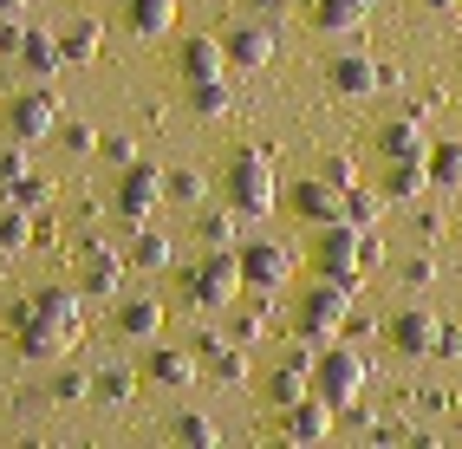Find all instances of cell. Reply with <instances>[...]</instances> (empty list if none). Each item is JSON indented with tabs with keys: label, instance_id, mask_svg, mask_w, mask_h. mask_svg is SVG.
<instances>
[{
	"label": "cell",
	"instance_id": "obj_26",
	"mask_svg": "<svg viewBox=\"0 0 462 449\" xmlns=\"http://www.w3.org/2000/svg\"><path fill=\"white\" fill-rule=\"evenodd\" d=\"M59 46H66L72 66H91V59H98V20H72L66 33H59Z\"/></svg>",
	"mask_w": 462,
	"mask_h": 449
},
{
	"label": "cell",
	"instance_id": "obj_12",
	"mask_svg": "<svg viewBox=\"0 0 462 449\" xmlns=\"http://www.w3.org/2000/svg\"><path fill=\"white\" fill-rule=\"evenodd\" d=\"M293 208H300V215L313 222V228L346 222V189H338L332 176H319V183H300V189H293Z\"/></svg>",
	"mask_w": 462,
	"mask_h": 449
},
{
	"label": "cell",
	"instance_id": "obj_31",
	"mask_svg": "<svg viewBox=\"0 0 462 449\" xmlns=\"http://www.w3.org/2000/svg\"><path fill=\"white\" fill-rule=\"evenodd\" d=\"M228 98H235V92H228V78H202L196 92H189V105H196L202 117H222V111H228Z\"/></svg>",
	"mask_w": 462,
	"mask_h": 449
},
{
	"label": "cell",
	"instance_id": "obj_35",
	"mask_svg": "<svg viewBox=\"0 0 462 449\" xmlns=\"http://www.w3.org/2000/svg\"><path fill=\"white\" fill-rule=\"evenodd\" d=\"M59 143H66V150H72V157H91V150H98L105 137H98V131H91V124H59Z\"/></svg>",
	"mask_w": 462,
	"mask_h": 449
},
{
	"label": "cell",
	"instance_id": "obj_43",
	"mask_svg": "<svg viewBox=\"0 0 462 449\" xmlns=\"http://www.w3.org/2000/svg\"><path fill=\"white\" fill-rule=\"evenodd\" d=\"M26 14V0H0V20H20Z\"/></svg>",
	"mask_w": 462,
	"mask_h": 449
},
{
	"label": "cell",
	"instance_id": "obj_13",
	"mask_svg": "<svg viewBox=\"0 0 462 449\" xmlns=\"http://www.w3.org/2000/svg\"><path fill=\"white\" fill-rule=\"evenodd\" d=\"M117 333H125L131 345H150V339L163 333V299H150V293L117 299Z\"/></svg>",
	"mask_w": 462,
	"mask_h": 449
},
{
	"label": "cell",
	"instance_id": "obj_2",
	"mask_svg": "<svg viewBox=\"0 0 462 449\" xmlns=\"http://www.w3.org/2000/svg\"><path fill=\"white\" fill-rule=\"evenodd\" d=\"M352 293H358V280H332L326 274L313 293L300 299V339L306 345H332L352 325Z\"/></svg>",
	"mask_w": 462,
	"mask_h": 449
},
{
	"label": "cell",
	"instance_id": "obj_9",
	"mask_svg": "<svg viewBox=\"0 0 462 449\" xmlns=\"http://www.w3.org/2000/svg\"><path fill=\"white\" fill-rule=\"evenodd\" d=\"M241 274H248L254 293H273V287H287L293 254H287L281 242H248V248H241Z\"/></svg>",
	"mask_w": 462,
	"mask_h": 449
},
{
	"label": "cell",
	"instance_id": "obj_18",
	"mask_svg": "<svg viewBox=\"0 0 462 449\" xmlns=\"http://www.w3.org/2000/svg\"><path fill=\"white\" fill-rule=\"evenodd\" d=\"M79 280H85V293H117V280H125V254H111V248H85Z\"/></svg>",
	"mask_w": 462,
	"mask_h": 449
},
{
	"label": "cell",
	"instance_id": "obj_3",
	"mask_svg": "<svg viewBox=\"0 0 462 449\" xmlns=\"http://www.w3.org/2000/svg\"><path fill=\"white\" fill-rule=\"evenodd\" d=\"M248 293V274H241V248H208L189 267V299L196 307H235Z\"/></svg>",
	"mask_w": 462,
	"mask_h": 449
},
{
	"label": "cell",
	"instance_id": "obj_15",
	"mask_svg": "<svg viewBox=\"0 0 462 449\" xmlns=\"http://www.w3.org/2000/svg\"><path fill=\"white\" fill-rule=\"evenodd\" d=\"M125 26H131L137 40L176 33V0H125Z\"/></svg>",
	"mask_w": 462,
	"mask_h": 449
},
{
	"label": "cell",
	"instance_id": "obj_32",
	"mask_svg": "<svg viewBox=\"0 0 462 449\" xmlns=\"http://www.w3.org/2000/svg\"><path fill=\"white\" fill-rule=\"evenodd\" d=\"M208 358H215V378H222V384H248V352H241V345H215Z\"/></svg>",
	"mask_w": 462,
	"mask_h": 449
},
{
	"label": "cell",
	"instance_id": "obj_19",
	"mask_svg": "<svg viewBox=\"0 0 462 449\" xmlns=\"http://www.w3.org/2000/svg\"><path fill=\"white\" fill-rule=\"evenodd\" d=\"M313 20L319 33H358L372 20V0H313Z\"/></svg>",
	"mask_w": 462,
	"mask_h": 449
},
{
	"label": "cell",
	"instance_id": "obj_28",
	"mask_svg": "<svg viewBox=\"0 0 462 449\" xmlns=\"http://www.w3.org/2000/svg\"><path fill=\"white\" fill-rule=\"evenodd\" d=\"M202 170H163V196L170 202H189V208H202Z\"/></svg>",
	"mask_w": 462,
	"mask_h": 449
},
{
	"label": "cell",
	"instance_id": "obj_36",
	"mask_svg": "<svg viewBox=\"0 0 462 449\" xmlns=\"http://www.w3.org/2000/svg\"><path fill=\"white\" fill-rule=\"evenodd\" d=\"M7 196H14L20 208H46V196H52V183H40V176H20V183H7Z\"/></svg>",
	"mask_w": 462,
	"mask_h": 449
},
{
	"label": "cell",
	"instance_id": "obj_39",
	"mask_svg": "<svg viewBox=\"0 0 462 449\" xmlns=\"http://www.w3.org/2000/svg\"><path fill=\"white\" fill-rule=\"evenodd\" d=\"M0 176L20 183V176H26V150H0Z\"/></svg>",
	"mask_w": 462,
	"mask_h": 449
},
{
	"label": "cell",
	"instance_id": "obj_20",
	"mask_svg": "<svg viewBox=\"0 0 462 449\" xmlns=\"http://www.w3.org/2000/svg\"><path fill=\"white\" fill-rule=\"evenodd\" d=\"M423 189H437V183H430V157L391 163V176H384V196H391V202H417Z\"/></svg>",
	"mask_w": 462,
	"mask_h": 449
},
{
	"label": "cell",
	"instance_id": "obj_41",
	"mask_svg": "<svg viewBox=\"0 0 462 449\" xmlns=\"http://www.w3.org/2000/svg\"><path fill=\"white\" fill-rule=\"evenodd\" d=\"M326 176H332L338 189H352V183H358V170H352V157H332V163H326Z\"/></svg>",
	"mask_w": 462,
	"mask_h": 449
},
{
	"label": "cell",
	"instance_id": "obj_40",
	"mask_svg": "<svg viewBox=\"0 0 462 449\" xmlns=\"http://www.w3.org/2000/svg\"><path fill=\"white\" fill-rule=\"evenodd\" d=\"M437 358H462V325H443L437 333Z\"/></svg>",
	"mask_w": 462,
	"mask_h": 449
},
{
	"label": "cell",
	"instance_id": "obj_16",
	"mask_svg": "<svg viewBox=\"0 0 462 449\" xmlns=\"http://www.w3.org/2000/svg\"><path fill=\"white\" fill-rule=\"evenodd\" d=\"M222 46H228V66H241V72H261L273 59V33H267V26H235Z\"/></svg>",
	"mask_w": 462,
	"mask_h": 449
},
{
	"label": "cell",
	"instance_id": "obj_10",
	"mask_svg": "<svg viewBox=\"0 0 462 449\" xmlns=\"http://www.w3.org/2000/svg\"><path fill=\"white\" fill-rule=\"evenodd\" d=\"M326 78H332L338 98H372L378 85H384V66H378V59H365V52H338L332 66H326Z\"/></svg>",
	"mask_w": 462,
	"mask_h": 449
},
{
	"label": "cell",
	"instance_id": "obj_44",
	"mask_svg": "<svg viewBox=\"0 0 462 449\" xmlns=\"http://www.w3.org/2000/svg\"><path fill=\"white\" fill-rule=\"evenodd\" d=\"M430 7H443V14H449V7H462V0H430Z\"/></svg>",
	"mask_w": 462,
	"mask_h": 449
},
{
	"label": "cell",
	"instance_id": "obj_38",
	"mask_svg": "<svg viewBox=\"0 0 462 449\" xmlns=\"http://www.w3.org/2000/svg\"><path fill=\"white\" fill-rule=\"evenodd\" d=\"M404 280H411V287H430V280H437V261H430V254H417V261L404 267Z\"/></svg>",
	"mask_w": 462,
	"mask_h": 449
},
{
	"label": "cell",
	"instance_id": "obj_17",
	"mask_svg": "<svg viewBox=\"0 0 462 449\" xmlns=\"http://www.w3.org/2000/svg\"><path fill=\"white\" fill-rule=\"evenodd\" d=\"M196 352H176V345H157V352H150V378H157V384H170V391H189V384H196Z\"/></svg>",
	"mask_w": 462,
	"mask_h": 449
},
{
	"label": "cell",
	"instance_id": "obj_7",
	"mask_svg": "<svg viewBox=\"0 0 462 449\" xmlns=\"http://www.w3.org/2000/svg\"><path fill=\"white\" fill-rule=\"evenodd\" d=\"M7 124H14V137H20V143L52 137V131H59V98L46 92V85H33V92H20V98L7 105Z\"/></svg>",
	"mask_w": 462,
	"mask_h": 449
},
{
	"label": "cell",
	"instance_id": "obj_45",
	"mask_svg": "<svg viewBox=\"0 0 462 449\" xmlns=\"http://www.w3.org/2000/svg\"><path fill=\"white\" fill-rule=\"evenodd\" d=\"M261 7H281V0H261Z\"/></svg>",
	"mask_w": 462,
	"mask_h": 449
},
{
	"label": "cell",
	"instance_id": "obj_33",
	"mask_svg": "<svg viewBox=\"0 0 462 449\" xmlns=\"http://www.w3.org/2000/svg\"><path fill=\"white\" fill-rule=\"evenodd\" d=\"M261 333H267V293H254V307L235 313V339H241V345H254Z\"/></svg>",
	"mask_w": 462,
	"mask_h": 449
},
{
	"label": "cell",
	"instance_id": "obj_22",
	"mask_svg": "<svg viewBox=\"0 0 462 449\" xmlns=\"http://www.w3.org/2000/svg\"><path fill=\"white\" fill-rule=\"evenodd\" d=\"M20 59H26V72H33V78H52L59 66H66V46H59V33H26Z\"/></svg>",
	"mask_w": 462,
	"mask_h": 449
},
{
	"label": "cell",
	"instance_id": "obj_25",
	"mask_svg": "<svg viewBox=\"0 0 462 449\" xmlns=\"http://www.w3.org/2000/svg\"><path fill=\"white\" fill-rule=\"evenodd\" d=\"M170 436H176V443H196V449H215V443H222L215 417H202V410H182V417H170Z\"/></svg>",
	"mask_w": 462,
	"mask_h": 449
},
{
	"label": "cell",
	"instance_id": "obj_30",
	"mask_svg": "<svg viewBox=\"0 0 462 449\" xmlns=\"http://www.w3.org/2000/svg\"><path fill=\"white\" fill-rule=\"evenodd\" d=\"M91 391H98L105 404H131V391H137V378H131L125 365H111V371H98V378H91Z\"/></svg>",
	"mask_w": 462,
	"mask_h": 449
},
{
	"label": "cell",
	"instance_id": "obj_24",
	"mask_svg": "<svg viewBox=\"0 0 462 449\" xmlns=\"http://www.w3.org/2000/svg\"><path fill=\"white\" fill-rule=\"evenodd\" d=\"M430 183H437V189H462V143L456 137L430 143Z\"/></svg>",
	"mask_w": 462,
	"mask_h": 449
},
{
	"label": "cell",
	"instance_id": "obj_4",
	"mask_svg": "<svg viewBox=\"0 0 462 449\" xmlns=\"http://www.w3.org/2000/svg\"><path fill=\"white\" fill-rule=\"evenodd\" d=\"M313 391H319L332 410L358 404V391H365V358H358L352 345H326V352L313 358Z\"/></svg>",
	"mask_w": 462,
	"mask_h": 449
},
{
	"label": "cell",
	"instance_id": "obj_11",
	"mask_svg": "<svg viewBox=\"0 0 462 449\" xmlns=\"http://www.w3.org/2000/svg\"><path fill=\"white\" fill-rule=\"evenodd\" d=\"M437 333H443V319L430 313V307H411V313H397V319H391V345L404 352V358L437 352Z\"/></svg>",
	"mask_w": 462,
	"mask_h": 449
},
{
	"label": "cell",
	"instance_id": "obj_1",
	"mask_svg": "<svg viewBox=\"0 0 462 449\" xmlns=\"http://www.w3.org/2000/svg\"><path fill=\"white\" fill-rule=\"evenodd\" d=\"M79 339V299L72 293H40L33 307L20 313V352L26 358H52Z\"/></svg>",
	"mask_w": 462,
	"mask_h": 449
},
{
	"label": "cell",
	"instance_id": "obj_21",
	"mask_svg": "<svg viewBox=\"0 0 462 449\" xmlns=\"http://www.w3.org/2000/svg\"><path fill=\"white\" fill-rule=\"evenodd\" d=\"M384 157L391 163H404V157H430V137H423V124H417V117H397V124H384Z\"/></svg>",
	"mask_w": 462,
	"mask_h": 449
},
{
	"label": "cell",
	"instance_id": "obj_34",
	"mask_svg": "<svg viewBox=\"0 0 462 449\" xmlns=\"http://www.w3.org/2000/svg\"><path fill=\"white\" fill-rule=\"evenodd\" d=\"M26 242H33V222H26V208L14 202V208H7V215H0V248H7V254H14V248H26Z\"/></svg>",
	"mask_w": 462,
	"mask_h": 449
},
{
	"label": "cell",
	"instance_id": "obj_37",
	"mask_svg": "<svg viewBox=\"0 0 462 449\" xmlns=\"http://www.w3.org/2000/svg\"><path fill=\"white\" fill-rule=\"evenodd\" d=\"M98 150H105V157H111V163H125V170L137 163V137H105Z\"/></svg>",
	"mask_w": 462,
	"mask_h": 449
},
{
	"label": "cell",
	"instance_id": "obj_23",
	"mask_svg": "<svg viewBox=\"0 0 462 449\" xmlns=\"http://www.w3.org/2000/svg\"><path fill=\"white\" fill-rule=\"evenodd\" d=\"M241 222H248V215H241L235 202L228 208H202V242L208 248H241Z\"/></svg>",
	"mask_w": 462,
	"mask_h": 449
},
{
	"label": "cell",
	"instance_id": "obj_29",
	"mask_svg": "<svg viewBox=\"0 0 462 449\" xmlns=\"http://www.w3.org/2000/svg\"><path fill=\"white\" fill-rule=\"evenodd\" d=\"M378 215H384V196H372V189H346V222H358V228H378Z\"/></svg>",
	"mask_w": 462,
	"mask_h": 449
},
{
	"label": "cell",
	"instance_id": "obj_8",
	"mask_svg": "<svg viewBox=\"0 0 462 449\" xmlns=\"http://www.w3.org/2000/svg\"><path fill=\"white\" fill-rule=\"evenodd\" d=\"M281 436H287V443H326V436H332V404H326L319 391L281 404Z\"/></svg>",
	"mask_w": 462,
	"mask_h": 449
},
{
	"label": "cell",
	"instance_id": "obj_14",
	"mask_svg": "<svg viewBox=\"0 0 462 449\" xmlns=\"http://www.w3.org/2000/svg\"><path fill=\"white\" fill-rule=\"evenodd\" d=\"M176 59H182V78H189V85H202V78H222V66H228V46H222V40H208V33H189Z\"/></svg>",
	"mask_w": 462,
	"mask_h": 449
},
{
	"label": "cell",
	"instance_id": "obj_27",
	"mask_svg": "<svg viewBox=\"0 0 462 449\" xmlns=\"http://www.w3.org/2000/svg\"><path fill=\"white\" fill-rule=\"evenodd\" d=\"M170 261H176V248L163 242V234L137 228V242H131V267H143V274H157V267H170Z\"/></svg>",
	"mask_w": 462,
	"mask_h": 449
},
{
	"label": "cell",
	"instance_id": "obj_42",
	"mask_svg": "<svg viewBox=\"0 0 462 449\" xmlns=\"http://www.w3.org/2000/svg\"><path fill=\"white\" fill-rule=\"evenodd\" d=\"M85 391H91L85 371H59V398H85Z\"/></svg>",
	"mask_w": 462,
	"mask_h": 449
},
{
	"label": "cell",
	"instance_id": "obj_5",
	"mask_svg": "<svg viewBox=\"0 0 462 449\" xmlns=\"http://www.w3.org/2000/svg\"><path fill=\"white\" fill-rule=\"evenodd\" d=\"M228 202L241 208V215H267V208H273V163L261 157V150H235V163H228Z\"/></svg>",
	"mask_w": 462,
	"mask_h": 449
},
{
	"label": "cell",
	"instance_id": "obj_6",
	"mask_svg": "<svg viewBox=\"0 0 462 449\" xmlns=\"http://www.w3.org/2000/svg\"><path fill=\"white\" fill-rule=\"evenodd\" d=\"M157 202H170V196H163V170L131 163V170H125V183H117V215H125L131 228H143Z\"/></svg>",
	"mask_w": 462,
	"mask_h": 449
}]
</instances>
